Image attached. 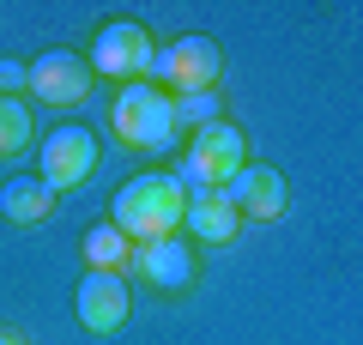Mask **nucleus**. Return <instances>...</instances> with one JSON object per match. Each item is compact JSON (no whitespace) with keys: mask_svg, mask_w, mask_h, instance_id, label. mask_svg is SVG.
Wrapping results in <instances>:
<instances>
[{"mask_svg":"<svg viewBox=\"0 0 363 345\" xmlns=\"http://www.w3.org/2000/svg\"><path fill=\"white\" fill-rule=\"evenodd\" d=\"M109 121H116V133L128 146H140V152H164V146H176V97L157 85H145V79H133V85H121L116 109H109Z\"/></svg>","mask_w":363,"mask_h":345,"instance_id":"nucleus-3","label":"nucleus"},{"mask_svg":"<svg viewBox=\"0 0 363 345\" xmlns=\"http://www.w3.org/2000/svg\"><path fill=\"white\" fill-rule=\"evenodd\" d=\"M218 121V91H188V97H176V128H212Z\"/></svg>","mask_w":363,"mask_h":345,"instance_id":"nucleus-15","label":"nucleus"},{"mask_svg":"<svg viewBox=\"0 0 363 345\" xmlns=\"http://www.w3.org/2000/svg\"><path fill=\"white\" fill-rule=\"evenodd\" d=\"M218 194L236 206V218H279L291 206V188H285V176L272 164H242Z\"/></svg>","mask_w":363,"mask_h":345,"instance_id":"nucleus-9","label":"nucleus"},{"mask_svg":"<svg viewBox=\"0 0 363 345\" xmlns=\"http://www.w3.org/2000/svg\"><path fill=\"white\" fill-rule=\"evenodd\" d=\"M152 31L133 25V18H109L91 43V73H109V79H152Z\"/></svg>","mask_w":363,"mask_h":345,"instance_id":"nucleus-5","label":"nucleus"},{"mask_svg":"<svg viewBox=\"0 0 363 345\" xmlns=\"http://www.w3.org/2000/svg\"><path fill=\"white\" fill-rule=\"evenodd\" d=\"M182 212H188V194H182L176 176L152 170V176H133L121 182L116 206H109V224L128 236V243H164L182 230Z\"/></svg>","mask_w":363,"mask_h":345,"instance_id":"nucleus-1","label":"nucleus"},{"mask_svg":"<svg viewBox=\"0 0 363 345\" xmlns=\"http://www.w3.org/2000/svg\"><path fill=\"white\" fill-rule=\"evenodd\" d=\"M0 345H25V339H18V327H0Z\"/></svg>","mask_w":363,"mask_h":345,"instance_id":"nucleus-16","label":"nucleus"},{"mask_svg":"<svg viewBox=\"0 0 363 345\" xmlns=\"http://www.w3.org/2000/svg\"><path fill=\"white\" fill-rule=\"evenodd\" d=\"M25 85L37 91L43 103H55V109H73V103L91 97V67L79 61V55H67V49H49V55H37V61L25 67Z\"/></svg>","mask_w":363,"mask_h":345,"instance_id":"nucleus-6","label":"nucleus"},{"mask_svg":"<svg viewBox=\"0 0 363 345\" xmlns=\"http://www.w3.org/2000/svg\"><path fill=\"white\" fill-rule=\"evenodd\" d=\"M49 206H55V194L43 188V176H13L0 188V212L13 218V224H43Z\"/></svg>","mask_w":363,"mask_h":345,"instance_id":"nucleus-12","label":"nucleus"},{"mask_svg":"<svg viewBox=\"0 0 363 345\" xmlns=\"http://www.w3.org/2000/svg\"><path fill=\"white\" fill-rule=\"evenodd\" d=\"M182 230H194L200 243H230L236 230H242V218H236V206L224 200V194H200V200H188V212H182Z\"/></svg>","mask_w":363,"mask_h":345,"instance_id":"nucleus-11","label":"nucleus"},{"mask_svg":"<svg viewBox=\"0 0 363 345\" xmlns=\"http://www.w3.org/2000/svg\"><path fill=\"white\" fill-rule=\"evenodd\" d=\"M128 267L140 273L152 291H188V279H194V248H188V236H164V243H133Z\"/></svg>","mask_w":363,"mask_h":345,"instance_id":"nucleus-10","label":"nucleus"},{"mask_svg":"<svg viewBox=\"0 0 363 345\" xmlns=\"http://www.w3.org/2000/svg\"><path fill=\"white\" fill-rule=\"evenodd\" d=\"M242 164H248L242 128H230V121L218 115L212 128L194 133V146H188V158H182V170H176V182H182V194H188V200H200V194H218Z\"/></svg>","mask_w":363,"mask_h":345,"instance_id":"nucleus-2","label":"nucleus"},{"mask_svg":"<svg viewBox=\"0 0 363 345\" xmlns=\"http://www.w3.org/2000/svg\"><path fill=\"white\" fill-rule=\"evenodd\" d=\"M30 133H37L30 128V109L18 97H0V158H13L18 146H30Z\"/></svg>","mask_w":363,"mask_h":345,"instance_id":"nucleus-14","label":"nucleus"},{"mask_svg":"<svg viewBox=\"0 0 363 345\" xmlns=\"http://www.w3.org/2000/svg\"><path fill=\"white\" fill-rule=\"evenodd\" d=\"M128 255H133V243L109 224V218L85 230V261H91V273H121V267H128Z\"/></svg>","mask_w":363,"mask_h":345,"instance_id":"nucleus-13","label":"nucleus"},{"mask_svg":"<svg viewBox=\"0 0 363 345\" xmlns=\"http://www.w3.org/2000/svg\"><path fill=\"white\" fill-rule=\"evenodd\" d=\"M97 170V133L91 128H61L43 140V188H79Z\"/></svg>","mask_w":363,"mask_h":345,"instance_id":"nucleus-8","label":"nucleus"},{"mask_svg":"<svg viewBox=\"0 0 363 345\" xmlns=\"http://www.w3.org/2000/svg\"><path fill=\"white\" fill-rule=\"evenodd\" d=\"M218 67H224V55H218V43H212L206 31H188V37L164 43V49L152 55V79H157V91H169V97L212 91L218 85Z\"/></svg>","mask_w":363,"mask_h":345,"instance_id":"nucleus-4","label":"nucleus"},{"mask_svg":"<svg viewBox=\"0 0 363 345\" xmlns=\"http://www.w3.org/2000/svg\"><path fill=\"white\" fill-rule=\"evenodd\" d=\"M73 309H79V327H85V333H116V327H128V315H133L128 279H121V273H85V279H79Z\"/></svg>","mask_w":363,"mask_h":345,"instance_id":"nucleus-7","label":"nucleus"}]
</instances>
